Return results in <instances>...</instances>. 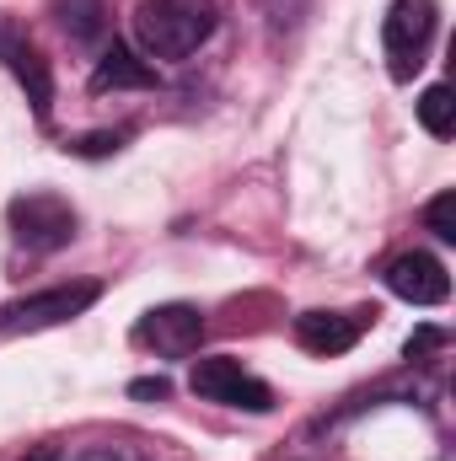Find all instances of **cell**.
<instances>
[{
  "mask_svg": "<svg viewBox=\"0 0 456 461\" xmlns=\"http://www.w3.org/2000/svg\"><path fill=\"white\" fill-rule=\"evenodd\" d=\"M134 339H140L145 348H156L161 359H183V354H194L199 339H205V317H199V306H183V301L150 306V312L140 317Z\"/></svg>",
  "mask_w": 456,
  "mask_h": 461,
  "instance_id": "8992f818",
  "label": "cell"
},
{
  "mask_svg": "<svg viewBox=\"0 0 456 461\" xmlns=\"http://www.w3.org/2000/svg\"><path fill=\"white\" fill-rule=\"evenodd\" d=\"M92 86H97V92H118V86H156V65H150V59H140L129 43H114V49L97 59Z\"/></svg>",
  "mask_w": 456,
  "mask_h": 461,
  "instance_id": "30bf717a",
  "label": "cell"
},
{
  "mask_svg": "<svg viewBox=\"0 0 456 461\" xmlns=\"http://www.w3.org/2000/svg\"><path fill=\"white\" fill-rule=\"evenodd\" d=\"M221 11L215 0H140L129 27H134V54L140 59H188L210 32Z\"/></svg>",
  "mask_w": 456,
  "mask_h": 461,
  "instance_id": "6da1fadb",
  "label": "cell"
},
{
  "mask_svg": "<svg viewBox=\"0 0 456 461\" xmlns=\"http://www.w3.org/2000/svg\"><path fill=\"white\" fill-rule=\"evenodd\" d=\"M424 226L435 230L441 241H456V194L446 188V194H435L430 204H424Z\"/></svg>",
  "mask_w": 456,
  "mask_h": 461,
  "instance_id": "4fadbf2b",
  "label": "cell"
},
{
  "mask_svg": "<svg viewBox=\"0 0 456 461\" xmlns=\"http://www.w3.org/2000/svg\"><path fill=\"white\" fill-rule=\"evenodd\" d=\"M188 386H194V397H205V402H226V408H247V413H269V408H274L269 381H258V375H252L242 359H231V354L199 359V365L188 370Z\"/></svg>",
  "mask_w": 456,
  "mask_h": 461,
  "instance_id": "7a4b0ae2",
  "label": "cell"
},
{
  "mask_svg": "<svg viewBox=\"0 0 456 461\" xmlns=\"http://www.w3.org/2000/svg\"><path fill=\"white\" fill-rule=\"evenodd\" d=\"M0 59H5V70L22 81L32 113L49 118V108H54V76H49V59L38 54V43H32L16 22H0Z\"/></svg>",
  "mask_w": 456,
  "mask_h": 461,
  "instance_id": "52a82bcc",
  "label": "cell"
},
{
  "mask_svg": "<svg viewBox=\"0 0 456 461\" xmlns=\"http://www.w3.org/2000/svg\"><path fill=\"white\" fill-rule=\"evenodd\" d=\"M76 461H129L123 451H87V456H76Z\"/></svg>",
  "mask_w": 456,
  "mask_h": 461,
  "instance_id": "9a60e30c",
  "label": "cell"
},
{
  "mask_svg": "<svg viewBox=\"0 0 456 461\" xmlns=\"http://www.w3.org/2000/svg\"><path fill=\"white\" fill-rule=\"evenodd\" d=\"M370 317L376 312H301L296 317V344L306 354H343V348L360 344Z\"/></svg>",
  "mask_w": 456,
  "mask_h": 461,
  "instance_id": "9c48e42d",
  "label": "cell"
},
{
  "mask_svg": "<svg viewBox=\"0 0 456 461\" xmlns=\"http://www.w3.org/2000/svg\"><path fill=\"white\" fill-rule=\"evenodd\" d=\"M22 461H59V456H54V451H49V446H38V451H32V456H22Z\"/></svg>",
  "mask_w": 456,
  "mask_h": 461,
  "instance_id": "2e32d148",
  "label": "cell"
},
{
  "mask_svg": "<svg viewBox=\"0 0 456 461\" xmlns=\"http://www.w3.org/2000/svg\"><path fill=\"white\" fill-rule=\"evenodd\" d=\"M59 22L70 38H97L103 32V0H59Z\"/></svg>",
  "mask_w": 456,
  "mask_h": 461,
  "instance_id": "7c38bea8",
  "label": "cell"
},
{
  "mask_svg": "<svg viewBox=\"0 0 456 461\" xmlns=\"http://www.w3.org/2000/svg\"><path fill=\"white\" fill-rule=\"evenodd\" d=\"M381 279H387V290H392L397 301H408V306H441V301L451 295L446 263L430 258V252H397Z\"/></svg>",
  "mask_w": 456,
  "mask_h": 461,
  "instance_id": "ba28073f",
  "label": "cell"
},
{
  "mask_svg": "<svg viewBox=\"0 0 456 461\" xmlns=\"http://www.w3.org/2000/svg\"><path fill=\"white\" fill-rule=\"evenodd\" d=\"M419 123H424L435 140L456 134V97H451V86H446V81L424 86V97H419Z\"/></svg>",
  "mask_w": 456,
  "mask_h": 461,
  "instance_id": "8fae6325",
  "label": "cell"
},
{
  "mask_svg": "<svg viewBox=\"0 0 456 461\" xmlns=\"http://www.w3.org/2000/svg\"><path fill=\"white\" fill-rule=\"evenodd\" d=\"M11 230L27 252H59L70 236H76V210L59 199V194H22L11 199Z\"/></svg>",
  "mask_w": 456,
  "mask_h": 461,
  "instance_id": "277c9868",
  "label": "cell"
},
{
  "mask_svg": "<svg viewBox=\"0 0 456 461\" xmlns=\"http://www.w3.org/2000/svg\"><path fill=\"white\" fill-rule=\"evenodd\" d=\"M103 290L97 285H59V290H43V295H27L16 306L0 312V333H38V328H54V322H70L81 317Z\"/></svg>",
  "mask_w": 456,
  "mask_h": 461,
  "instance_id": "5b68a950",
  "label": "cell"
},
{
  "mask_svg": "<svg viewBox=\"0 0 456 461\" xmlns=\"http://www.w3.org/2000/svg\"><path fill=\"white\" fill-rule=\"evenodd\" d=\"M129 397H167V381H161V375H156V381H134Z\"/></svg>",
  "mask_w": 456,
  "mask_h": 461,
  "instance_id": "5bb4252c",
  "label": "cell"
},
{
  "mask_svg": "<svg viewBox=\"0 0 456 461\" xmlns=\"http://www.w3.org/2000/svg\"><path fill=\"white\" fill-rule=\"evenodd\" d=\"M435 38V0H392L387 22H381V49L392 59L397 81H414V70L424 65Z\"/></svg>",
  "mask_w": 456,
  "mask_h": 461,
  "instance_id": "3957f363",
  "label": "cell"
}]
</instances>
